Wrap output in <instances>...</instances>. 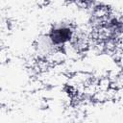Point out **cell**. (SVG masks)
<instances>
[{
	"mask_svg": "<svg viewBox=\"0 0 123 123\" xmlns=\"http://www.w3.org/2000/svg\"><path fill=\"white\" fill-rule=\"evenodd\" d=\"M75 29L66 23H60L53 26L48 32L47 36L53 45L57 50H62V48L71 41Z\"/></svg>",
	"mask_w": 123,
	"mask_h": 123,
	"instance_id": "obj_1",
	"label": "cell"
}]
</instances>
